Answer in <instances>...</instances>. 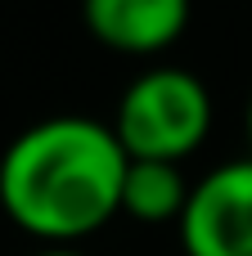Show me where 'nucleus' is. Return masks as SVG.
I'll return each mask as SVG.
<instances>
[{
	"mask_svg": "<svg viewBox=\"0 0 252 256\" xmlns=\"http://www.w3.org/2000/svg\"><path fill=\"white\" fill-rule=\"evenodd\" d=\"M212 90L189 68H144L117 99L113 135L131 162H176L194 158L212 135Z\"/></svg>",
	"mask_w": 252,
	"mask_h": 256,
	"instance_id": "f03ea898",
	"label": "nucleus"
},
{
	"mask_svg": "<svg viewBox=\"0 0 252 256\" xmlns=\"http://www.w3.org/2000/svg\"><path fill=\"white\" fill-rule=\"evenodd\" d=\"M86 32L117 54H162L189 27V0H81Z\"/></svg>",
	"mask_w": 252,
	"mask_h": 256,
	"instance_id": "20e7f679",
	"label": "nucleus"
},
{
	"mask_svg": "<svg viewBox=\"0 0 252 256\" xmlns=\"http://www.w3.org/2000/svg\"><path fill=\"white\" fill-rule=\"evenodd\" d=\"M32 256H86L81 248H36Z\"/></svg>",
	"mask_w": 252,
	"mask_h": 256,
	"instance_id": "423d86ee",
	"label": "nucleus"
},
{
	"mask_svg": "<svg viewBox=\"0 0 252 256\" xmlns=\"http://www.w3.org/2000/svg\"><path fill=\"white\" fill-rule=\"evenodd\" d=\"M243 135H248V158H252V94H248V108H243Z\"/></svg>",
	"mask_w": 252,
	"mask_h": 256,
	"instance_id": "0eeeda50",
	"label": "nucleus"
},
{
	"mask_svg": "<svg viewBox=\"0 0 252 256\" xmlns=\"http://www.w3.org/2000/svg\"><path fill=\"white\" fill-rule=\"evenodd\" d=\"M180 243L185 256H252V158L221 162L194 180Z\"/></svg>",
	"mask_w": 252,
	"mask_h": 256,
	"instance_id": "7ed1b4c3",
	"label": "nucleus"
},
{
	"mask_svg": "<svg viewBox=\"0 0 252 256\" xmlns=\"http://www.w3.org/2000/svg\"><path fill=\"white\" fill-rule=\"evenodd\" d=\"M126 166L113 122L45 117L0 153V212L45 248H77L122 216Z\"/></svg>",
	"mask_w": 252,
	"mask_h": 256,
	"instance_id": "f257e3e1",
	"label": "nucleus"
},
{
	"mask_svg": "<svg viewBox=\"0 0 252 256\" xmlns=\"http://www.w3.org/2000/svg\"><path fill=\"white\" fill-rule=\"evenodd\" d=\"M189 176L176 162H131L122 180V216L135 225H180L189 207Z\"/></svg>",
	"mask_w": 252,
	"mask_h": 256,
	"instance_id": "39448f33",
	"label": "nucleus"
}]
</instances>
